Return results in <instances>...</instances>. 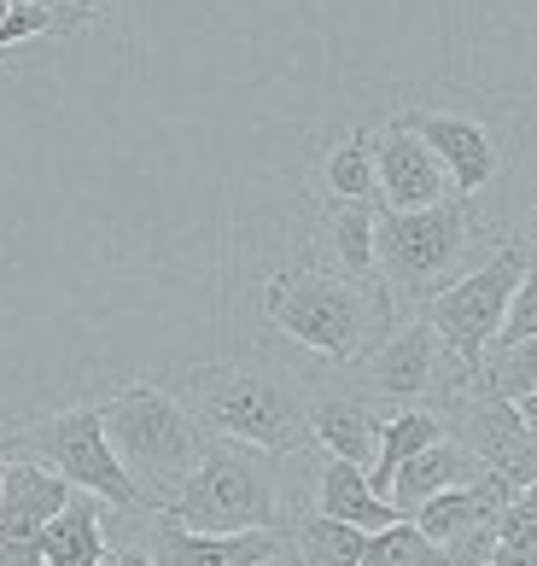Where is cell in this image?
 <instances>
[{
    "label": "cell",
    "instance_id": "cb8c5ba5",
    "mask_svg": "<svg viewBox=\"0 0 537 566\" xmlns=\"http://www.w3.org/2000/svg\"><path fill=\"white\" fill-rule=\"evenodd\" d=\"M497 543H520V549H537V485L514 491L508 509L497 514Z\"/></svg>",
    "mask_w": 537,
    "mask_h": 566
},
{
    "label": "cell",
    "instance_id": "44dd1931",
    "mask_svg": "<svg viewBox=\"0 0 537 566\" xmlns=\"http://www.w3.org/2000/svg\"><path fill=\"white\" fill-rule=\"evenodd\" d=\"M293 555L304 566H362L368 555V532L350 526V520H334V514H298L293 520Z\"/></svg>",
    "mask_w": 537,
    "mask_h": 566
},
{
    "label": "cell",
    "instance_id": "3957f363",
    "mask_svg": "<svg viewBox=\"0 0 537 566\" xmlns=\"http://www.w3.org/2000/svg\"><path fill=\"white\" fill-rule=\"evenodd\" d=\"M99 415H106V432L123 455V468L135 473V485L152 496V509H170L176 491L204 461V444H211L199 415L164 380H129V386L106 391Z\"/></svg>",
    "mask_w": 537,
    "mask_h": 566
},
{
    "label": "cell",
    "instance_id": "8fae6325",
    "mask_svg": "<svg viewBox=\"0 0 537 566\" xmlns=\"http://www.w3.org/2000/svg\"><path fill=\"white\" fill-rule=\"evenodd\" d=\"M147 549L158 566H268L293 555V526L286 532H193L170 514H152Z\"/></svg>",
    "mask_w": 537,
    "mask_h": 566
},
{
    "label": "cell",
    "instance_id": "5b68a950",
    "mask_svg": "<svg viewBox=\"0 0 537 566\" xmlns=\"http://www.w3.org/2000/svg\"><path fill=\"white\" fill-rule=\"evenodd\" d=\"M480 211L462 193L427 211H380V275L391 298L427 310V298H439L450 281L467 275V251L480 245Z\"/></svg>",
    "mask_w": 537,
    "mask_h": 566
},
{
    "label": "cell",
    "instance_id": "7c38bea8",
    "mask_svg": "<svg viewBox=\"0 0 537 566\" xmlns=\"http://www.w3.org/2000/svg\"><path fill=\"white\" fill-rule=\"evenodd\" d=\"M375 164H380V211H427L456 193L444 158L432 153V140H421L409 123L391 117L375 135Z\"/></svg>",
    "mask_w": 537,
    "mask_h": 566
},
{
    "label": "cell",
    "instance_id": "ac0fdd59",
    "mask_svg": "<svg viewBox=\"0 0 537 566\" xmlns=\"http://www.w3.org/2000/svg\"><path fill=\"white\" fill-rule=\"evenodd\" d=\"M322 234L334 245V269L362 281L380 275V205L375 199H327Z\"/></svg>",
    "mask_w": 537,
    "mask_h": 566
},
{
    "label": "cell",
    "instance_id": "5bb4252c",
    "mask_svg": "<svg viewBox=\"0 0 537 566\" xmlns=\"http://www.w3.org/2000/svg\"><path fill=\"white\" fill-rule=\"evenodd\" d=\"M71 496H76V485L65 473H53L48 461H35V455H12L7 461V496H0V543L41 537L48 520L65 509Z\"/></svg>",
    "mask_w": 537,
    "mask_h": 566
},
{
    "label": "cell",
    "instance_id": "2e32d148",
    "mask_svg": "<svg viewBox=\"0 0 537 566\" xmlns=\"http://www.w3.org/2000/svg\"><path fill=\"white\" fill-rule=\"evenodd\" d=\"M106 509H112L106 496L76 491L65 509L48 520V532H41V555H48V566H106V555H112Z\"/></svg>",
    "mask_w": 537,
    "mask_h": 566
},
{
    "label": "cell",
    "instance_id": "d4e9b609",
    "mask_svg": "<svg viewBox=\"0 0 537 566\" xmlns=\"http://www.w3.org/2000/svg\"><path fill=\"white\" fill-rule=\"evenodd\" d=\"M106 566H158V560H152V549H140V543H117L106 555Z\"/></svg>",
    "mask_w": 537,
    "mask_h": 566
},
{
    "label": "cell",
    "instance_id": "7a4b0ae2",
    "mask_svg": "<svg viewBox=\"0 0 537 566\" xmlns=\"http://www.w3.org/2000/svg\"><path fill=\"white\" fill-rule=\"evenodd\" d=\"M263 322L281 339L322 356V363L357 368L398 322V298H391L386 275L362 281V275H345V269L304 263V269H281L263 286Z\"/></svg>",
    "mask_w": 537,
    "mask_h": 566
},
{
    "label": "cell",
    "instance_id": "8992f818",
    "mask_svg": "<svg viewBox=\"0 0 537 566\" xmlns=\"http://www.w3.org/2000/svg\"><path fill=\"white\" fill-rule=\"evenodd\" d=\"M12 455H35L48 461L53 473H65L76 491H94L106 496L117 514H135V520H152V496L135 485V473L123 468V455L106 432V415L99 403H76V409H59V415H41V421H24L0 438Z\"/></svg>",
    "mask_w": 537,
    "mask_h": 566
},
{
    "label": "cell",
    "instance_id": "7402d4cb",
    "mask_svg": "<svg viewBox=\"0 0 537 566\" xmlns=\"http://www.w3.org/2000/svg\"><path fill=\"white\" fill-rule=\"evenodd\" d=\"M362 566H456V555H450V543L427 537L415 520H391L386 532H368Z\"/></svg>",
    "mask_w": 537,
    "mask_h": 566
},
{
    "label": "cell",
    "instance_id": "9c48e42d",
    "mask_svg": "<svg viewBox=\"0 0 537 566\" xmlns=\"http://www.w3.org/2000/svg\"><path fill=\"white\" fill-rule=\"evenodd\" d=\"M444 415H450V432H456L462 444L485 461V473L508 479L514 491L537 485V432H531V421L520 415L514 397L491 391L480 380H467L444 403Z\"/></svg>",
    "mask_w": 537,
    "mask_h": 566
},
{
    "label": "cell",
    "instance_id": "83f0119b",
    "mask_svg": "<svg viewBox=\"0 0 537 566\" xmlns=\"http://www.w3.org/2000/svg\"><path fill=\"white\" fill-rule=\"evenodd\" d=\"M7 461L12 455H7V444H0V496H7Z\"/></svg>",
    "mask_w": 537,
    "mask_h": 566
},
{
    "label": "cell",
    "instance_id": "6da1fadb",
    "mask_svg": "<svg viewBox=\"0 0 537 566\" xmlns=\"http://www.w3.org/2000/svg\"><path fill=\"white\" fill-rule=\"evenodd\" d=\"M164 386L199 415V427L211 438H240V444H257L275 455H298L316 444V432H309L316 391L304 386L298 368L275 363V356L199 363V368L170 374Z\"/></svg>",
    "mask_w": 537,
    "mask_h": 566
},
{
    "label": "cell",
    "instance_id": "ffe728a7",
    "mask_svg": "<svg viewBox=\"0 0 537 566\" xmlns=\"http://www.w3.org/2000/svg\"><path fill=\"white\" fill-rule=\"evenodd\" d=\"M316 187L327 199H375L380 205V164H375V135L368 129H350L345 140L327 146Z\"/></svg>",
    "mask_w": 537,
    "mask_h": 566
},
{
    "label": "cell",
    "instance_id": "603a6c76",
    "mask_svg": "<svg viewBox=\"0 0 537 566\" xmlns=\"http://www.w3.org/2000/svg\"><path fill=\"white\" fill-rule=\"evenodd\" d=\"M531 333H537V245H531V258H526V275H520V286H514L508 322H503V333H497V345H491V350L526 345Z\"/></svg>",
    "mask_w": 537,
    "mask_h": 566
},
{
    "label": "cell",
    "instance_id": "4316f807",
    "mask_svg": "<svg viewBox=\"0 0 537 566\" xmlns=\"http://www.w3.org/2000/svg\"><path fill=\"white\" fill-rule=\"evenodd\" d=\"M520 240H531V245H537V205L526 211V228H520Z\"/></svg>",
    "mask_w": 537,
    "mask_h": 566
},
{
    "label": "cell",
    "instance_id": "f1b7e54d",
    "mask_svg": "<svg viewBox=\"0 0 537 566\" xmlns=\"http://www.w3.org/2000/svg\"><path fill=\"white\" fill-rule=\"evenodd\" d=\"M268 566H304L298 555H281V560H268Z\"/></svg>",
    "mask_w": 537,
    "mask_h": 566
},
{
    "label": "cell",
    "instance_id": "ba28073f",
    "mask_svg": "<svg viewBox=\"0 0 537 566\" xmlns=\"http://www.w3.org/2000/svg\"><path fill=\"white\" fill-rule=\"evenodd\" d=\"M350 374H357V386L375 391L380 403H432V409H444L450 397L473 380L456 363V350L444 345V333L432 327L421 310L398 333H386Z\"/></svg>",
    "mask_w": 537,
    "mask_h": 566
},
{
    "label": "cell",
    "instance_id": "4fadbf2b",
    "mask_svg": "<svg viewBox=\"0 0 537 566\" xmlns=\"http://www.w3.org/2000/svg\"><path fill=\"white\" fill-rule=\"evenodd\" d=\"M309 391H316V409H309L316 450L375 468V461H380V432H386L380 397L362 391V386H309Z\"/></svg>",
    "mask_w": 537,
    "mask_h": 566
},
{
    "label": "cell",
    "instance_id": "52a82bcc",
    "mask_svg": "<svg viewBox=\"0 0 537 566\" xmlns=\"http://www.w3.org/2000/svg\"><path fill=\"white\" fill-rule=\"evenodd\" d=\"M526 258H531V240H503L480 269H467L462 281H450L439 298H427L421 316L444 333V345L456 350V363L480 380L491 345L508 322V304H514V286L526 275Z\"/></svg>",
    "mask_w": 537,
    "mask_h": 566
},
{
    "label": "cell",
    "instance_id": "484cf974",
    "mask_svg": "<svg viewBox=\"0 0 537 566\" xmlns=\"http://www.w3.org/2000/svg\"><path fill=\"white\" fill-rule=\"evenodd\" d=\"M514 403H520V415L531 421V432H537V391H526V397H514Z\"/></svg>",
    "mask_w": 537,
    "mask_h": 566
},
{
    "label": "cell",
    "instance_id": "30bf717a",
    "mask_svg": "<svg viewBox=\"0 0 537 566\" xmlns=\"http://www.w3.org/2000/svg\"><path fill=\"white\" fill-rule=\"evenodd\" d=\"M398 123H409V129H415L421 140H432V153L444 158V170H450V181H456L462 199H480L485 187L508 170L514 146H520V140H508L497 123L480 117V112L409 106V112H398Z\"/></svg>",
    "mask_w": 537,
    "mask_h": 566
},
{
    "label": "cell",
    "instance_id": "277c9868",
    "mask_svg": "<svg viewBox=\"0 0 537 566\" xmlns=\"http://www.w3.org/2000/svg\"><path fill=\"white\" fill-rule=\"evenodd\" d=\"M281 461L286 455L240 444V438H211L193 479L158 514H170L193 532H286L298 514H286Z\"/></svg>",
    "mask_w": 537,
    "mask_h": 566
},
{
    "label": "cell",
    "instance_id": "d6986e66",
    "mask_svg": "<svg viewBox=\"0 0 537 566\" xmlns=\"http://www.w3.org/2000/svg\"><path fill=\"white\" fill-rule=\"evenodd\" d=\"M439 438H450V415L432 409V403H403L386 415V432H380V461L368 468V479H375V491L391 496V479H398L403 461H415L421 450H432Z\"/></svg>",
    "mask_w": 537,
    "mask_h": 566
},
{
    "label": "cell",
    "instance_id": "9a60e30c",
    "mask_svg": "<svg viewBox=\"0 0 537 566\" xmlns=\"http://www.w3.org/2000/svg\"><path fill=\"white\" fill-rule=\"evenodd\" d=\"M316 514H334V520H350L362 532H386L391 520H409L391 496L375 491L362 461H345V455H327L316 468Z\"/></svg>",
    "mask_w": 537,
    "mask_h": 566
},
{
    "label": "cell",
    "instance_id": "e0dca14e",
    "mask_svg": "<svg viewBox=\"0 0 537 566\" xmlns=\"http://www.w3.org/2000/svg\"><path fill=\"white\" fill-rule=\"evenodd\" d=\"M485 473V461L473 455L456 432L439 438L432 450H421L415 461H403L398 479H391V502H398L403 514H415L421 502H432L439 491H456V485H473V479Z\"/></svg>",
    "mask_w": 537,
    "mask_h": 566
}]
</instances>
